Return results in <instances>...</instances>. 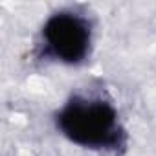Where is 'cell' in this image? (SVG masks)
Listing matches in <instances>:
<instances>
[{"mask_svg":"<svg viewBox=\"0 0 156 156\" xmlns=\"http://www.w3.org/2000/svg\"><path fill=\"white\" fill-rule=\"evenodd\" d=\"M61 130L75 143L94 149H116L123 130L116 110L99 99L73 98L59 114Z\"/></svg>","mask_w":156,"mask_h":156,"instance_id":"1","label":"cell"},{"mask_svg":"<svg viewBox=\"0 0 156 156\" xmlns=\"http://www.w3.org/2000/svg\"><path fill=\"white\" fill-rule=\"evenodd\" d=\"M44 39L55 57L66 62H77L88 51L90 30L81 17L59 13L46 22Z\"/></svg>","mask_w":156,"mask_h":156,"instance_id":"2","label":"cell"}]
</instances>
